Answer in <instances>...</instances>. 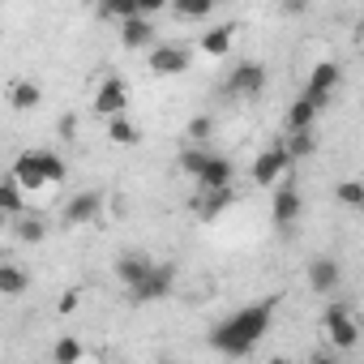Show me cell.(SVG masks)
<instances>
[{"label": "cell", "mask_w": 364, "mask_h": 364, "mask_svg": "<svg viewBox=\"0 0 364 364\" xmlns=\"http://www.w3.org/2000/svg\"><path fill=\"white\" fill-rule=\"evenodd\" d=\"M338 77H343V69H338L334 60H321V65L313 69V77H309V90H321V95H334V90H338Z\"/></svg>", "instance_id": "20"}, {"label": "cell", "mask_w": 364, "mask_h": 364, "mask_svg": "<svg viewBox=\"0 0 364 364\" xmlns=\"http://www.w3.org/2000/svg\"><path fill=\"white\" fill-rule=\"evenodd\" d=\"M210 133H215V120L210 116H193L189 120V141H206Z\"/></svg>", "instance_id": "32"}, {"label": "cell", "mask_w": 364, "mask_h": 364, "mask_svg": "<svg viewBox=\"0 0 364 364\" xmlns=\"http://www.w3.org/2000/svg\"><path fill=\"white\" fill-rule=\"evenodd\" d=\"M0 210H5L9 219H14V215H22V185H18L14 176L0 180Z\"/></svg>", "instance_id": "25"}, {"label": "cell", "mask_w": 364, "mask_h": 364, "mask_svg": "<svg viewBox=\"0 0 364 364\" xmlns=\"http://www.w3.org/2000/svg\"><path fill=\"white\" fill-rule=\"evenodd\" d=\"M171 9L180 18H206V14H215V0H176Z\"/></svg>", "instance_id": "29"}, {"label": "cell", "mask_w": 364, "mask_h": 364, "mask_svg": "<svg viewBox=\"0 0 364 364\" xmlns=\"http://www.w3.org/2000/svg\"><path fill=\"white\" fill-rule=\"evenodd\" d=\"M202 163H206V150H198V146L180 150V171H185V176H198V171H202Z\"/></svg>", "instance_id": "30"}, {"label": "cell", "mask_w": 364, "mask_h": 364, "mask_svg": "<svg viewBox=\"0 0 364 364\" xmlns=\"http://www.w3.org/2000/svg\"><path fill=\"white\" fill-rule=\"evenodd\" d=\"M338 202L343 206H364V185H360V180H343V185H338Z\"/></svg>", "instance_id": "31"}, {"label": "cell", "mask_w": 364, "mask_h": 364, "mask_svg": "<svg viewBox=\"0 0 364 364\" xmlns=\"http://www.w3.org/2000/svg\"><path fill=\"white\" fill-rule=\"evenodd\" d=\"M321 321H326V334H330V343H334V347L351 351V347L360 343V326H355V317H351V309H347V304H326Z\"/></svg>", "instance_id": "4"}, {"label": "cell", "mask_w": 364, "mask_h": 364, "mask_svg": "<svg viewBox=\"0 0 364 364\" xmlns=\"http://www.w3.org/2000/svg\"><path fill=\"white\" fill-rule=\"evenodd\" d=\"M5 228H9V215H5V210H0V232H5Z\"/></svg>", "instance_id": "37"}, {"label": "cell", "mask_w": 364, "mask_h": 364, "mask_svg": "<svg viewBox=\"0 0 364 364\" xmlns=\"http://www.w3.org/2000/svg\"><path fill=\"white\" fill-rule=\"evenodd\" d=\"M296 219H300V193H296V185H279L274 189V223L287 228Z\"/></svg>", "instance_id": "15"}, {"label": "cell", "mask_w": 364, "mask_h": 364, "mask_svg": "<svg viewBox=\"0 0 364 364\" xmlns=\"http://www.w3.org/2000/svg\"><path fill=\"white\" fill-rule=\"evenodd\" d=\"M60 137H65V141L77 137V116H65V120H60Z\"/></svg>", "instance_id": "34"}, {"label": "cell", "mask_w": 364, "mask_h": 364, "mask_svg": "<svg viewBox=\"0 0 364 364\" xmlns=\"http://www.w3.org/2000/svg\"><path fill=\"white\" fill-rule=\"evenodd\" d=\"M107 137L116 141V146H137V124L124 116V112H116V116H107Z\"/></svg>", "instance_id": "21"}, {"label": "cell", "mask_w": 364, "mask_h": 364, "mask_svg": "<svg viewBox=\"0 0 364 364\" xmlns=\"http://www.w3.org/2000/svg\"><path fill=\"white\" fill-rule=\"evenodd\" d=\"M232 202H236V198H232V185H228V189H202V193H193V215H198L202 223H215Z\"/></svg>", "instance_id": "8"}, {"label": "cell", "mask_w": 364, "mask_h": 364, "mask_svg": "<svg viewBox=\"0 0 364 364\" xmlns=\"http://www.w3.org/2000/svg\"><path fill=\"white\" fill-rule=\"evenodd\" d=\"M338 283H343L338 262H330V257H313V262H309V287H313L317 296H334Z\"/></svg>", "instance_id": "10"}, {"label": "cell", "mask_w": 364, "mask_h": 364, "mask_svg": "<svg viewBox=\"0 0 364 364\" xmlns=\"http://www.w3.org/2000/svg\"><path fill=\"white\" fill-rule=\"evenodd\" d=\"M18 223H14V232H18V240H26V245H39L43 236H48V223L43 219H35V215H14Z\"/></svg>", "instance_id": "24"}, {"label": "cell", "mask_w": 364, "mask_h": 364, "mask_svg": "<svg viewBox=\"0 0 364 364\" xmlns=\"http://www.w3.org/2000/svg\"><path fill=\"white\" fill-rule=\"evenodd\" d=\"M304 5H309V0H283V9H291V14H300Z\"/></svg>", "instance_id": "36"}, {"label": "cell", "mask_w": 364, "mask_h": 364, "mask_svg": "<svg viewBox=\"0 0 364 364\" xmlns=\"http://www.w3.org/2000/svg\"><path fill=\"white\" fill-rule=\"evenodd\" d=\"M232 176H236L232 159H223V154H206V163H202V171H198L193 180H198V189H228V185H232Z\"/></svg>", "instance_id": "7"}, {"label": "cell", "mask_w": 364, "mask_h": 364, "mask_svg": "<svg viewBox=\"0 0 364 364\" xmlns=\"http://www.w3.org/2000/svg\"><path fill=\"white\" fill-rule=\"evenodd\" d=\"M99 210H103V193H77L69 206H65V228H86V223H95L99 219Z\"/></svg>", "instance_id": "9"}, {"label": "cell", "mask_w": 364, "mask_h": 364, "mask_svg": "<svg viewBox=\"0 0 364 364\" xmlns=\"http://www.w3.org/2000/svg\"><path fill=\"white\" fill-rule=\"evenodd\" d=\"M39 167H43V180H48V185H65L69 167H65V159H60L56 150H39Z\"/></svg>", "instance_id": "26"}, {"label": "cell", "mask_w": 364, "mask_h": 364, "mask_svg": "<svg viewBox=\"0 0 364 364\" xmlns=\"http://www.w3.org/2000/svg\"><path fill=\"white\" fill-rule=\"evenodd\" d=\"M313 120H317V107L300 95V99L287 107V133H296V129H313Z\"/></svg>", "instance_id": "22"}, {"label": "cell", "mask_w": 364, "mask_h": 364, "mask_svg": "<svg viewBox=\"0 0 364 364\" xmlns=\"http://www.w3.org/2000/svg\"><path fill=\"white\" fill-rule=\"evenodd\" d=\"M137 14V0H99V18L103 22H124Z\"/></svg>", "instance_id": "27"}, {"label": "cell", "mask_w": 364, "mask_h": 364, "mask_svg": "<svg viewBox=\"0 0 364 364\" xmlns=\"http://www.w3.org/2000/svg\"><path fill=\"white\" fill-rule=\"evenodd\" d=\"M39 103H43V90H39L35 82H26V77L9 82V107H18V112H35Z\"/></svg>", "instance_id": "17"}, {"label": "cell", "mask_w": 364, "mask_h": 364, "mask_svg": "<svg viewBox=\"0 0 364 364\" xmlns=\"http://www.w3.org/2000/svg\"><path fill=\"white\" fill-rule=\"evenodd\" d=\"M77 309V291H65V300H60V313H73Z\"/></svg>", "instance_id": "35"}, {"label": "cell", "mask_w": 364, "mask_h": 364, "mask_svg": "<svg viewBox=\"0 0 364 364\" xmlns=\"http://www.w3.org/2000/svg\"><path fill=\"white\" fill-rule=\"evenodd\" d=\"M116 26H120V43H124L129 52H141V48H150V43H154V22H150V18H141V14H133V18L116 22Z\"/></svg>", "instance_id": "12"}, {"label": "cell", "mask_w": 364, "mask_h": 364, "mask_svg": "<svg viewBox=\"0 0 364 364\" xmlns=\"http://www.w3.org/2000/svg\"><path fill=\"white\" fill-rule=\"evenodd\" d=\"M95 116H116V112H129V86H124V77H107L103 86H99V95H95Z\"/></svg>", "instance_id": "6"}, {"label": "cell", "mask_w": 364, "mask_h": 364, "mask_svg": "<svg viewBox=\"0 0 364 364\" xmlns=\"http://www.w3.org/2000/svg\"><path fill=\"white\" fill-rule=\"evenodd\" d=\"M210 347H215V351H223V355H236V360H240V355H253V347H257V343H249V338H245V334H236L228 321H219V326L210 330Z\"/></svg>", "instance_id": "13"}, {"label": "cell", "mask_w": 364, "mask_h": 364, "mask_svg": "<svg viewBox=\"0 0 364 364\" xmlns=\"http://www.w3.org/2000/svg\"><path fill=\"white\" fill-rule=\"evenodd\" d=\"M189 65H193V52L180 43H159L150 52V73H159V77H180Z\"/></svg>", "instance_id": "5"}, {"label": "cell", "mask_w": 364, "mask_h": 364, "mask_svg": "<svg viewBox=\"0 0 364 364\" xmlns=\"http://www.w3.org/2000/svg\"><path fill=\"white\" fill-rule=\"evenodd\" d=\"M283 150H287V159H309V154L317 150V141H313V129H296V133H287Z\"/></svg>", "instance_id": "23"}, {"label": "cell", "mask_w": 364, "mask_h": 364, "mask_svg": "<svg viewBox=\"0 0 364 364\" xmlns=\"http://www.w3.org/2000/svg\"><path fill=\"white\" fill-rule=\"evenodd\" d=\"M171 279H176V266L163 262V266H150L141 283L129 287V300L133 304H154V300H167L171 296Z\"/></svg>", "instance_id": "2"}, {"label": "cell", "mask_w": 364, "mask_h": 364, "mask_svg": "<svg viewBox=\"0 0 364 364\" xmlns=\"http://www.w3.org/2000/svg\"><path fill=\"white\" fill-rule=\"evenodd\" d=\"M9 176L22 185V193H35V189H43V185H48V180H43V167H39V150H22Z\"/></svg>", "instance_id": "11"}, {"label": "cell", "mask_w": 364, "mask_h": 364, "mask_svg": "<svg viewBox=\"0 0 364 364\" xmlns=\"http://www.w3.org/2000/svg\"><path fill=\"white\" fill-rule=\"evenodd\" d=\"M266 82H270L266 65H253V60H249V65H236V69H232L223 95H228V99H257V95L266 90Z\"/></svg>", "instance_id": "3"}, {"label": "cell", "mask_w": 364, "mask_h": 364, "mask_svg": "<svg viewBox=\"0 0 364 364\" xmlns=\"http://www.w3.org/2000/svg\"><path fill=\"white\" fill-rule=\"evenodd\" d=\"M274 296L270 300H262V304H249V309H240V313H232L228 317V326L236 330V334H245L249 343H262L266 338V330H270V317H274Z\"/></svg>", "instance_id": "1"}, {"label": "cell", "mask_w": 364, "mask_h": 364, "mask_svg": "<svg viewBox=\"0 0 364 364\" xmlns=\"http://www.w3.org/2000/svg\"><path fill=\"white\" fill-rule=\"evenodd\" d=\"M287 163H291L287 150H283V146H270V150L253 163V180H257V185H274V180L287 171Z\"/></svg>", "instance_id": "14"}, {"label": "cell", "mask_w": 364, "mask_h": 364, "mask_svg": "<svg viewBox=\"0 0 364 364\" xmlns=\"http://www.w3.org/2000/svg\"><path fill=\"white\" fill-rule=\"evenodd\" d=\"M154 262L146 257V253H120L116 257V279L124 283V287H133V283H141L146 279V270H150Z\"/></svg>", "instance_id": "16"}, {"label": "cell", "mask_w": 364, "mask_h": 364, "mask_svg": "<svg viewBox=\"0 0 364 364\" xmlns=\"http://www.w3.org/2000/svg\"><path fill=\"white\" fill-rule=\"evenodd\" d=\"M232 43H236V26H232V22H223V26H215V31L202 35V52H206V56H228Z\"/></svg>", "instance_id": "19"}, {"label": "cell", "mask_w": 364, "mask_h": 364, "mask_svg": "<svg viewBox=\"0 0 364 364\" xmlns=\"http://www.w3.org/2000/svg\"><path fill=\"white\" fill-rule=\"evenodd\" d=\"M167 9V0H137V14L141 18H154V14H163Z\"/></svg>", "instance_id": "33"}, {"label": "cell", "mask_w": 364, "mask_h": 364, "mask_svg": "<svg viewBox=\"0 0 364 364\" xmlns=\"http://www.w3.org/2000/svg\"><path fill=\"white\" fill-rule=\"evenodd\" d=\"M82 355H86V347H82L77 338H60V343L52 347V360H56V364H77Z\"/></svg>", "instance_id": "28"}, {"label": "cell", "mask_w": 364, "mask_h": 364, "mask_svg": "<svg viewBox=\"0 0 364 364\" xmlns=\"http://www.w3.org/2000/svg\"><path fill=\"white\" fill-rule=\"evenodd\" d=\"M26 287H31V274L22 270V266H14V262H0V296H26Z\"/></svg>", "instance_id": "18"}]
</instances>
